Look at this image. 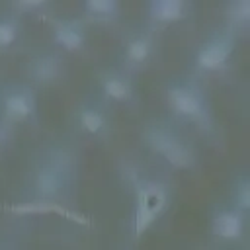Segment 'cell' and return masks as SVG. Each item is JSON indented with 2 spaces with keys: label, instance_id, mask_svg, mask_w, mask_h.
Returning <instances> with one entry per match:
<instances>
[{
  "label": "cell",
  "instance_id": "30bf717a",
  "mask_svg": "<svg viewBox=\"0 0 250 250\" xmlns=\"http://www.w3.org/2000/svg\"><path fill=\"white\" fill-rule=\"evenodd\" d=\"M74 121L78 129L90 137H105L109 133V111L100 100H84L74 109Z\"/></svg>",
  "mask_w": 250,
  "mask_h": 250
},
{
  "label": "cell",
  "instance_id": "9c48e42d",
  "mask_svg": "<svg viewBox=\"0 0 250 250\" xmlns=\"http://www.w3.org/2000/svg\"><path fill=\"white\" fill-rule=\"evenodd\" d=\"M98 88L107 102L127 104L135 98V82L125 68L107 66L98 72Z\"/></svg>",
  "mask_w": 250,
  "mask_h": 250
},
{
  "label": "cell",
  "instance_id": "9a60e30c",
  "mask_svg": "<svg viewBox=\"0 0 250 250\" xmlns=\"http://www.w3.org/2000/svg\"><path fill=\"white\" fill-rule=\"evenodd\" d=\"M82 10L86 14V18L94 20V21H109L115 20L121 4L117 0H86L82 4Z\"/></svg>",
  "mask_w": 250,
  "mask_h": 250
},
{
  "label": "cell",
  "instance_id": "7a4b0ae2",
  "mask_svg": "<svg viewBox=\"0 0 250 250\" xmlns=\"http://www.w3.org/2000/svg\"><path fill=\"white\" fill-rule=\"evenodd\" d=\"M143 145L174 170H191L197 164V152L191 141L172 117H154L143 125Z\"/></svg>",
  "mask_w": 250,
  "mask_h": 250
},
{
  "label": "cell",
  "instance_id": "277c9868",
  "mask_svg": "<svg viewBox=\"0 0 250 250\" xmlns=\"http://www.w3.org/2000/svg\"><path fill=\"white\" fill-rule=\"evenodd\" d=\"M133 232L135 236L145 234L170 207L172 188L166 180L150 174H143L133 186Z\"/></svg>",
  "mask_w": 250,
  "mask_h": 250
},
{
  "label": "cell",
  "instance_id": "7c38bea8",
  "mask_svg": "<svg viewBox=\"0 0 250 250\" xmlns=\"http://www.w3.org/2000/svg\"><path fill=\"white\" fill-rule=\"evenodd\" d=\"M154 53V33L150 29H137L133 31L125 43H123V64H125V70H131V68H139L143 66L145 62L150 61Z\"/></svg>",
  "mask_w": 250,
  "mask_h": 250
},
{
  "label": "cell",
  "instance_id": "8992f818",
  "mask_svg": "<svg viewBox=\"0 0 250 250\" xmlns=\"http://www.w3.org/2000/svg\"><path fill=\"white\" fill-rule=\"evenodd\" d=\"M37 115V94L31 84L12 82L0 86V117L12 125L33 121Z\"/></svg>",
  "mask_w": 250,
  "mask_h": 250
},
{
  "label": "cell",
  "instance_id": "e0dca14e",
  "mask_svg": "<svg viewBox=\"0 0 250 250\" xmlns=\"http://www.w3.org/2000/svg\"><path fill=\"white\" fill-rule=\"evenodd\" d=\"M250 21V2L248 0H234L227 4V23L232 25L236 31L244 29Z\"/></svg>",
  "mask_w": 250,
  "mask_h": 250
},
{
  "label": "cell",
  "instance_id": "5b68a950",
  "mask_svg": "<svg viewBox=\"0 0 250 250\" xmlns=\"http://www.w3.org/2000/svg\"><path fill=\"white\" fill-rule=\"evenodd\" d=\"M238 43V31L225 23L223 27L215 29L197 49L195 53V70L197 72H217L221 70L234 55Z\"/></svg>",
  "mask_w": 250,
  "mask_h": 250
},
{
  "label": "cell",
  "instance_id": "2e32d148",
  "mask_svg": "<svg viewBox=\"0 0 250 250\" xmlns=\"http://www.w3.org/2000/svg\"><path fill=\"white\" fill-rule=\"evenodd\" d=\"M20 37V16L0 14V49H10Z\"/></svg>",
  "mask_w": 250,
  "mask_h": 250
},
{
  "label": "cell",
  "instance_id": "ba28073f",
  "mask_svg": "<svg viewBox=\"0 0 250 250\" xmlns=\"http://www.w3.org/2000/svg\"><path fill=\"white\" fill-rule=\"evenodd\" d=\"M64 57L59 49H39L31 53L25 61V76L31 86H51L59 82L64 74Z\"/></svg>",
  "mask_w": 250,
  "mask_h": 250
},
{
  "label": "cell",
  "instance_id": "5bb4252c",
  "mask_svg": "<svg viewBox=\"0 0 250 250\" xmlns=\"http://www.w3.org/2000/svg\"><path fill=\"white\" fill-rule=\"evenodd\" d=\"M229 203L240 209L242 213H250V176L246 170L234 174L229 189Z\"/></svg>",
  "mask_w": 250,
  "mask_h": 250
},
{
  "label": "cell",
  "instance_id": "ac0fdd59",
  "mask_svg": "<svg viewBox=\"0 0 250 250\" xmlns=\"http://www.w3.org/2000/svg\"><path fill=\"white\" fill-rule=\"evenodd\" d=\"M14 133H16V125H12V123L6 121L4 117H0V148L6 146V145L12 141Z\"/></svg>",
  "mask_w": 250,
  "mask_h": 250
},
{
  "label": "cell",
  "instance_id": "52a82bcc",
  "mask_svg": "<svg viewBox=\"0 0 250 250\" xmlns=\"http://www.w3.org/2000/svg\"><path fill=\"white\" fill-rule=\"evenodd\" d=\"M211 232L217 240L234 244L240 242L246 236V227H248V213H242L229 201L217 203L211 211Z\"/></svg>",
  "mask_w": 250,
  "mask_h": 250
},
{
  "label": "cell",
  "instance_id": "3957f363",
  "mask_svg": "<svg viewBox=\"0 0 250 250\" xmlns=\"http://www.w3.org/2000/svg\"><path fill=\"white\" fill-rule=\"evenodd\" d=\"M164 100L174 121H186L201 131H213V111L205 88L193 76H174L164 86Z\"/></svg>",
  "mask_w": 250,
  "mask_h": 250
},
{
  "label": "cell",
  "instance_id": "6da1fadb",
  "mask_svg": "<svg viewBox=\"0 0 250 250\" xmlns=\"http://www.w3.org/2000/svg\"><path fill=\"white\" fill-rule=\"evenodd\" d=\"M76 164V150L68 143L55 141L45 145L27 172V205L39 209L59 205L72 189Z\"/></svg>",
  "mask_w": 250,
  "mask_h": 250
},
{
  "label": "cell",
  "instance_id": "8fae6325",
  "mask_svg": "<svg viewBox=\"0 0 250 250\" xmlns=\"http://www.w3.org/2000/svg\"><path fill=\"white\" fill-rule=\"evenodd\" d=\"M53 43L59 51H80L86 43V25L82 18H53L51 20Z\"/></svg>",
  "mask_w": 250,
  "mask_h": 250
},
{
  "label": "cell",
  "instance_id": "4fadbf2b",
  "mask_svg": "<svg viewBox=\"0 0 250 250\" xmlns=\"http://www.w3.org/2000/svg\"><path fill=\"white\" fill-rule=\"evenodd\" d=\"M146 14L154 23L180 21L189 14V2L186 0H150L146 4Z\"/></svg>",
  "mask_w": 250,
  "mask_h": 250
}]
</instances>
